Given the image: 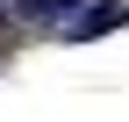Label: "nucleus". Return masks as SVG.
<instances>
[{
    "mask_svg": "<svg viewBox=\"0 0 129 122\" xmlns=\"http://www.w3.org/2000/svg\"><path fill=\"white\" fill-rule=\"evenodd\" d=\"M122 22H129V7H122V0H101V7H79L64 36H72V43H93V36H108V29H122Z\"/></svg>",
    "mask_w": 129,
    "mask_h": 122,
    "instance_id": "1",
    "label": "nucleus"
},
{
    "mask_svg": "<svg viewBox=\"0 0 129 122\" xmlns=\"http://www.w3.org/2000/svg\"><path fill=\"white\" fill-rule=\"evenodd\" d=\"M14 7H22V14H29V22H57V14H64V7H72V0H14Z\"/></svg>",
    "mask_w": 129,
    "mask_h": 122,
    "instance_id": "2",
    "label": "nucleus"
}]
</instances>
